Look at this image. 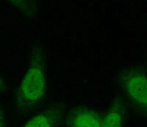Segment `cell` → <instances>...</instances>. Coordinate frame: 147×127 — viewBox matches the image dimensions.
Returning <instances> with one entry per match:
<instances>
[{"label":"cell","mask_w":147,"mask_h":127,"mask_svg":"<svg viewBox=\"0 0 147 127\" xmlns=\"http://www.w3.org/2000/svg\"><path fill=\"white\" fill-rule=\"evenodd\" d=\"M6 126V118H5V113L0 108V127Z\"/></svg>","instance_id":"8"},{"label":"cell","mask_w":147,"mask_h":127,"mask_svg":"<svg viewBox=\"0 0 147 127\" xmlns=\"http://www.w3.org/2000/svg\"><path fill=\"white\" fill-rule=\"evenodd\" d=\"M7 90H8V87H7V85L5 82V79L0 75V94L6 92Z\"/></svg>","instance_id":"7"},{"label":"cell","mask_w":147,"mask_h":127,"mask_svg":"<svg viewBox=\"0 0 147 127\" xmlns=\"http://www.w3.org/2000/svg\"><path fill=\"white\" fill-rule=\"evenodd\" d=\"M9 5L18 10L22 15L29 19H35L39 14V3L37 1L30 0H10Z\"/></svg>","instance_id":"6"},{"label":"cell","mask_w":147,"mask_h":127,"mask_svg":"<svg viewBox=\"0 0 147 127\" xmlns=\"http://www.w3.org/2000/svg\"><path fill=\"white\" fill-rule=\"evenodd\" d=\"M127 106L124 98L117 95L103 115L99 127H124Z\"/></svg>","instance_id":"5"},{"label":"cell","mask_w":147,"mask_h":127,"mask_svg":"<svg viewBox=\"0 0 147 127\" xmlns=\"http://www.w3.org/2000/svg\"><path fill=\"white\" fill-rule=\"evenodd\" d=\"M47 95V56L43 46L36 44L30 50L27 70L16 90V107L21 112H26L40 105Z\"/></svg>","instance_id":"1"},{"label":"cell","mask_w":147,"mask_h":127,"mask_svg":"<svg viewBox=\"0 0 147 127\" xmlns=\"http://www.w3.org/2000/svg\"><path fill=\"white\" fill-rule=\"evenodd\" d=\"M102 115L99 111L84 106L71 108L65 115L67 127H99Z\"/></svg>","instance_id":"4"},{"label":"cell","mask_w":147,"mask_h":127,"mask_svg":"<svg viewBox=\"0 0 147 127\" xmlns=\"http://www.w3.org/2000/svg\"><path fill=\"white\" fill-rule=\"evenodd\" d=\"M122 93L136 111L147 118V72L139 65L123 68L116 76Z\"/></svg>","instance_id":"2"},{"label":"cell","mask_w":147,"mask_h":127,"mask_svg":"<svg viewBox=\"0 0 147 127\" xmlns=\"http://www.w3.org/2000/svg\"><path fill=\"white\" fill-rule=\"evenodd\" d=\"M66 114L64 102L55 103L29 119L21 127H59Z\"/></svg>","instance_id":"3"}]
</instances>
